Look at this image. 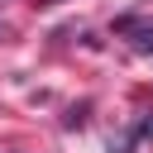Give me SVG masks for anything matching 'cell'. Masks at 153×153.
Returning a JSON list of instances; mask_svg holds the SVG:
<instances>
[{
	"label": "cell",
	"mask_w": 153,
	"mask_h": 153,
	"mask_svg": "<svg viewBox=\"0 0 153 153\" xmlns=\"http://www.w3.org/2000/svg\"><path fill=\"white\" fill-rule=\"evenodd\" d=\"M48 5H57V0H48Z\"/></svg>",
	"instance_id": "obj_2"
},
{
	"label": "cell",
	"mask_w": 153,
	"mask_h": 153,
	"mask_svg": "<svg viewBox=\"0 0 153 153\" xmlns=\"http://www.w3.org/2000/svg\"><path fill=\"white\" fill-rule=\"evenodd\" d=\"M120 33H134V48L153 53V24H139V19H120Z\"/></svg>",
	"instance_id": "obj_1"
}]
</instances>
